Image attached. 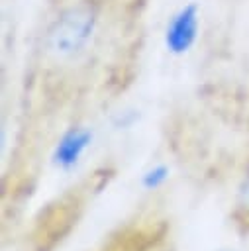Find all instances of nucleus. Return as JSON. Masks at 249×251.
Masks as SVG:
<instances>
[{
	"label": "nucleus",
	"instance_id": "nucleus-1",
	"mask_svg": "<svg viewBox=\"0 0 249 251\" xmlns=\"http://www.w3.org/2000/svg\"><path fill=\"white\" fill-rule=\"evenodd\" d=\"M100 24V10L92 0L71 2L51 22L45 33V53L57 63H71L82 57L92 45Z\"/></svg>",
	"mask_w": 249,
	"mask_h": 251
},
{
	"label": "nucleus",
	"instance_id": "nucleus-2",
	"mask_svg": "<svg viewBox=\"0 0 249 251\" xmlns=\"http://www.w3.org/2000/svg\"><path fill=\"white\" fill-rule=\"evenodd\" d=\"M200 29V10L194 2L180 6L167 22L165 27V47L173 55L186 53L198 39Z\"/></svg>",
	"mask_w": 249,
	"mask_h": 251
},
{
	"label": "nucleus",
	"instance_id": "nucleus-3",
	"mask_svg": "<svg viewBox=\"0 0 249 251\" xmlns=\"http://www.w3.org/2000/svg\"><path fill=\"white\" fill-rule=\"evenodd\" d=\"M92 141V131L86 127H73L69 129L57 143L55 153H53V161L55 165L63 167V169H71L80 155L86 151V147Z\"/></svg>",
	"mask_w": 249,
	"mask_h": 251
},
{
	"label": "nucleus",
	"instance_id": "nucleus-4",
	"mask_svg": "<svg viewBox=\"0 0 249 251\" xmlns=\"http://www.w3.org/2000/svg\"><path fill=\"white\" fill-rule=\"evenodd\" d=\"M167 176H169V169L165 167V165H157V167H153L151 171H147L145 175H143V186L145 188H149V190H153V188H157V186H161L165 180H167Z\"/></svg>",
	"mask_w": 249,
	"mask_h": 251
},
{
	"label": "nucleus",
	"instance_id": "nucleus-5",
	"mask_svg": "<svg viewBox=\"0 0 249 251\" xmlns=\"http://www.w3.org/2000/svg\"><path fill=\"white\" fill-rule=\"evenodd\" d=\"M241 206L245 210H249V175L245 176V182L241 186Z\"/></svg>",
	"mask_w": 249,
	"mask_h": 251
}]
</instances>
